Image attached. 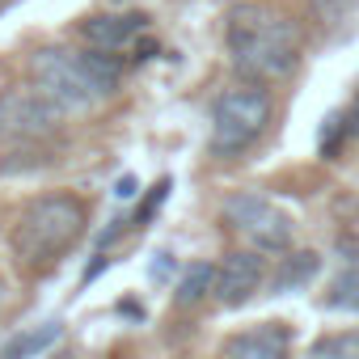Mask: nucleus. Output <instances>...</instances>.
<instances>
[{
    "mask_svg": "<svg viewBox=\"0 0 359 359\" xmlns=\"http://www.w3.org/2000/svg\"><path fill=\"white\" fill-rule=\"evenodd\" d=\"M224 39H229L233 72L258 85L292 76L300 60V26L287 13L262 5V0H241V5L229 9Z\"/></svg>",
    "mask_w": 359,
    "mask_h": 359,
    "instance_id": "obj_1",
    "label": "nucleus"
},
{
    "mask_svg": "<svg viewBox=\"0 0 359 359\" xmlns=\"http://www.w3.org/2000/svg\"><path fill=\"white\" fill-rule=\"evenodd\" d=\"M34 89L47 93L60 110H85L102 97H110L123 81V60L110 51H64V47H43L30 60Z\"/></svg>",
    "mask_w": 359,
    "mask_h": 359,
    "instance_id": "obj_2",
    "label": "nucleus"
},
{
    "mask_svg": "<svg viewBox=\"0 0 359 359\" xmlns=\"http://www.w3.org/2000/svg\"><path fill=\"white\" fill-rule=\"evenodd\" d=\"M85 203L76 195H43L34 203L22 208L18 224H13V254L26 266H51L55 258H64L81 233H85Z\"/></svg>",
    "mask_w": 359,
    "mask_h": 359,
    "instance_id": "obj_3",
    "label": "nucleus"
},
{
    "mask_svg": "<svg viewBox=\"0 0 359 359\" xmlns=\"http://www.w3.org/2000/svg\"><path fill=\"white\" fill-rule=\"evenodd\" d=\"M266 123H271V93L258 81L220 93L212 106V152L216 156L245 152L250 144H258Z\"/></svg>",
    "mask_w": 359,
    "mask_h": 359,
    "instance_id": "obj_4",
    "label": "nucleus"
},
{
    "mask_svg": "<svg viewBox=\"0 0 359 359\" xmlns=\"http://www.w3.org/2000/svg\"><path fill=\"white\" fill-rule=\"evenodd\" d=\"M224 220H229L258 254H283V250L292 245V233H296L292 216H287L279 203H271L266 195H258V191H237V195H229V199H224Z\"/></svg>",
    "mask_w": 359,
    "mask_h": 359,
    "instance_id": "obj_5",
    "label": "nucleus"
},
{
    "mask_svg": "<svg viewBox=\"0 0 359 359\" xmlns=\"http://www.w3.org/2000/svg\"><path fill=\"white\" fill-rule=\"evenodd\" d=\"M64 110L39 89H5L0 93V140H43L60 127Z\"/></svg>",
    "mask_w": 359,
    "mask_h": 359,
    "instance_id": "obj_6",
    "label": "nucleus"
},
{
    "mask_svg": "<svg viewBox=\"0 0 359 359\" xmlns=\"http://www.w3.org/2000/svg\"><path fill=\"white\" fill-rule=\"evenodd\" d=\"M266 279V258L258 250H237L229 254L220 266H216V283H212V296L224 304V309H237L245 304Z\"/></svg>",
    "mask_w": 359,
    "mask_h": 359,
    "instance_id": "obj_7",
    "label": "nucleus"
},
{
    "mask_svg": "<svg viewBox=\"0 0 359 359\" xmlns=\"http://www.w3.org/2000/svg\"><path fill=\"white\" fill-rule=\"evenodd\" d=\"M287 355H292V330L283 321H262L224 338V359H287Z\"/></svg>",
    "mask_w": 359,
    "mask_h": 359,
    "instance_id": "obj_8",
    "label": "nucleus"
},
{
    "mask_svg": "<svg viewBox=\"0 0 359 359\" xmlns=\"http://www.w3.org/2000/svg\"><path fill=\"white\" fill-rule=\"evenodd\" d=\"M144 30H148L144 13H97L81 22V39L93 51H131Z\"/></svg>",
    "mask_w": 359,
    "mask_h": 359,
    "instance_id": "obj_9",
    "label": "nucleus"
},
{
    "mask_svg": "<svg viewBox=\"0 0 359 359\" xmlns=\"http://www.w3.org/2000/svg\"><path fill=\"white\" fill-rule=\"evenodd\" d=\"M60 334H64L60 321H43V325H34V330H22V334H13L5 346H0V359H34V355H43Z\"/></svg>",
    "mask_w": 359,
    "mask_h": 359,
    "instance_id": "obj_10",
    "label": "nucleus"
},
{
    "mask_svg": "<svg viewBox=\"0 0 359 359\" xmlns=\"http://www.w3.org/2000/svg\"><path fill=\"white\" fill-rule=\"evenodd\" d=\"M212 283H216V266H212V262H191V266L182 271V279H177L173 304H177V309H195V304L212 292Z\"/></svg>",
    "mask_w": 359,
    "mask_h": 359,
    "instance_id": "obj_11",
    "label": "nucleus"
},
{
    "mask_svg": "<svg viewBox=\"0 0 359 359\" xmlns=\"http://www.w3.org/2000/svg\"><path fill=\"white\" fill-rule=\"evenodd\" d=\"M317 266H321V262H317V254H309V250H304V254L283 258V266H279V271H275V279H271V292H275V296H283V292L304 287V283L317 275Z\"/></svg>",
    "mask_w": 359,
    "mask_h": 359,
    "instance_id": "obj_12",
    "label": "nucleus"
},
{
    "mask_svg": "<svg viewBox=\"0 0 359 359\" xmlns=\"http://www.w3.org/2000/svg\"><path fill=\"white\" fill-rule=\"evenodd\" d=\"M309 359H359V330H342V334L317 338Z\"/></svg>",
    "mask_w": 359,
    "mask_h": 359,
    "instance_id": "obj_13",
    "label": "nucleus"
},
{
    "mask_svg": "<svg viewBox=\"0 0 359 359\" xmlns=\"http://www.w3.org/2000/svg\"><path fill=\"white\" fill-rule=\"evenodd\" d=\"M325 304H330V309L359 313V275L342 266V275H334V283L325 287Z\"/></svg>",
    "mask_w": 359,
    "mask_h": 359,
    "instance_id": "obj_14",
    "label": "nucleus"
},
{
    "mask_svg": "<svg viewBox=\"0 0 359 359\" xmlns=\"http://www.w3.org/2000/svg\"><path fill=\"white\" fill-rule=\"evenodd\" d=\"M351 5H355V0H313V18L321 26H334V22H342L351 13Z\"/></svg>",
    "mask_w": 359,
    "mask_h": 359,
    "instance_id": "obj_15",
    "label": "nucleus"
},
{
    "mask_svg": "<svg viewBox=\"0 0 359 359\" xmlns=\"http://www.w3.org/2000/svg\"><path fill=\"white\" fill-rule=\"evenodd\" d=\"M165 195H169V177H161V182L152 187V195H148V199L140 203V212H135V229H140V224H148V220H152V216L161 212V203H165Z\"/></svg>",
    "mask_w": 359,
    "mask_h": 359,
    "instance_id": "obj_16",
    "label": "nucleus"
},
{
    "mask_svg": "<svg viewBox=\"0 0 359 359\" xmlns=\"http://www.w3.org/2000/svg\"><path fill=\"white\" fill-rule=\"evenodd\" d=\"M338 254H342V266L359 275V245H355V241H342V245H338Z\"/></svg>",
    "mask_w": 359,
    "mask_h": 359,
    "instance_id": "obj_17",
    "label": "nucleus"
},
{
    "mask_svg": "<svg viewBox=\"0 0 359 359\" xmlns=\"http://www.w3.org/2000/svg\"><path fill=\"white\" fill-rule=\"evenodd\" d=\"M346 135L359 140V97H355V106H351V114H346Z\"/></svg>",
    "mask_w": 359,
    "mask_h": 359,
    "instance_id": "obj_18",
    "label": "nucleus"
},
{
    "mask_svg": "<svg viewBox=\"0 0 359 359\" xmlns=\"http://www.w3.org/2000/svg\"><path fill=\"white\" fill-rule=\"evenodd\" d=\"M114 195H118V199H131V195H135V177H123Z\"/></svg>",
    "mask_w": 359,
    "mask_h": 359,
    "instance_id": "obj_19",
    "label": "nucleus"
}]
</instances>
